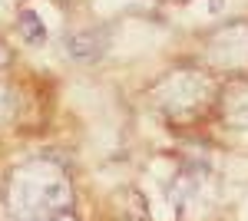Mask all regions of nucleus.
Returning a JSON list of instances; mask_svg holds the SVG:
<instances>
[{
	"mask_svg": "<svg viewBox=\"0 0 248 221\" xmlns=\"http://www.w3.org/2000/svg\"><path fill=\"white\" fill-rule=\"evenodd\" d=\"M70 53L73 56H96L99 46H96V37L83 33V37H70Z\"/></svg>",
	"mask_w": 248,
	"mask_h": 221,
	"instance_id": "nucleus-1",
	"label": "nucleus"
},
{
	"mask_svg": "<svg viewBox=\"0 0 248 221\" xmlns=\"http://www.w3.org/2000/svg\"><path fill=\"white\" fill-rule=\"evenodd\" d=\"M23 30H27V40H33V43L46 37V30H43V23H40V20L33 17V14H23Z\"/></svg>",
	"mask_w": 248,
	"mask_h": 221,
	"instance_id": "nucleus-2",
	"label": "nucleus"
}]
</instances>
